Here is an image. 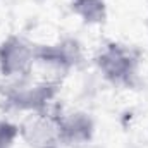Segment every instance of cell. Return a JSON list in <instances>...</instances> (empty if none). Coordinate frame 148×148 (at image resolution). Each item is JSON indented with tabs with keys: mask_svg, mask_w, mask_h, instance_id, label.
<instances>
[{
	"mask_svg": "<svg viewBox=\"0 0 148 148\" xmlns=\"http://www.w3.org/2000/svg\"><path fill=\"white\" fill-rule=\"evenodd\" d=\"M62 84L35 67L26 77L0 83V107L7 112H40L55 102Z\"/></svg>",
	"mask_w": 148,
	"mask_h": 148,
	"instance_id": "obj_1",
	"label": "cell"
},
{
	"mask_svg": "<svg viewBox=\"0 0 148 148\" xmlns=\"http://www.w3.org/2000/svg\"><path fill=\"white\" fill-rule=\"evenodd\" d=\"M93 64L100 76L114 88L136 90L141 84L143 52L136 45L107 40L98 47Z\"/></svg>",
	"mask_w": 148,
	"mask_h": 148,
	"instance_id": "obj_2",
	"label": "cell"
},
{
	"mask_svg": "<svg viewBox=\"0 0 148 148\" xmlns=\"http://www.w3.org/2000/svg\"><path fill=\"white\" fill-rule=\"evenodd\" d=\"M64 107L57 102L40 112L26 114L19 124V138L29 148H67L62 127Z\"/></svg>",
	"mask_w": 148,
	"mask_h": 148,
	"instance_id": "obj_3",
	"label": "cell"
},
{
	"mask_svg": "<svg viewBox=\"0 0 148 148\" xmlns=\"http://www.w3.org/2000/svg\"><path fill=\"white\" fill-rule=\"evenodd\" d=\"M36 41L21 35H9L0 41V77L2 81L21 79L35 69Z\"/></svg>",
	"mask_w": 148,
	"mask_h": 148,
	"instance_id": "obj_4",
	"label": "cell"
},
{
	"mask_svg": "<svg viewBox=\"0 0 148 148\" xmlns=\"http://www.w3.org/2000/svg\"><path fill=\"white\" fill-rule=\"evenodd\" d=\"M69 9L86 26H102L109 17V0H69Z\"/></svg>",
	"mask_w": 148,
	"mask_h": 148,
	"instance_id": "obj_5",
	"label": "cell"
},
{
	"mask_svg": "<svg viewBox=\"0 0 148 148\" xmlns=\"http://www.w3.org/2000/svg\"><path fill=\"white\" fill-rule=\"evenodd\" d=\"M19 138V124L0 119V148H12Z\"/></svg>",
	"mask_w": 148,
	"mask_h": 148,
	"instance_id": "obj_6",
	"label": "cell"
}]
</instances>
